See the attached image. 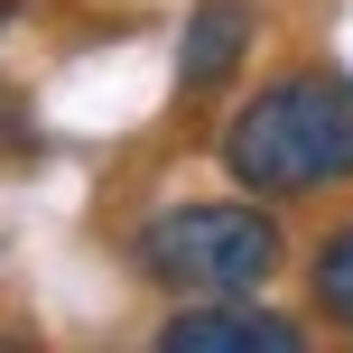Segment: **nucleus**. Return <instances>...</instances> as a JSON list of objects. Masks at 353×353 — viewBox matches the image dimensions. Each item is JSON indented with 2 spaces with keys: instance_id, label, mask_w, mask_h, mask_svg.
Returning <instances> with one entry per match:
<instances>
[{
  "instance_id": "nucleus-1",
  "label": "nucleus",
  "mask_w": 353,
  "mask_h": 353,
  "mask_svg": "<svg viewBox=\"0 0 353 353\" xmlns=\"http://www.w3.org/2000/svg\"><path fill=\"white\" fill-rule=\"evenodd\" d=\"M223 168L251 195H316L353 176V74H279L223 121Z\"/></svg>"
},
{
  "instance_id": "nucleus-2",
  "label": "nucleus",
  "mask_w": 353,
  "mask_h": 353,
  "mask_svg": "<svg viewBox=\"0 0 353 353\" xmlns=\"http://www.w3.org/2000/svg\"><path fill=\"white\" fill-rule=\"evenodd\" d=\"M140 270L168 298H261L279 279V223L242 195H186L140 223Z\"/></svg>"
},
{
  "instance_id": "nucleus-3",
  "label": "nucleus",
  "mask_w": 353,
  "mask_h": 353,
  "mask_svg": "<svg viewBox=\"0 0 353 353\" xmlns=\"http://www.w3.org/2000/svg\"><path fill=\"white\" fill-rule=\"evenodd\" d=\"M307 325L298 316H270L261 298H186L159 325V353H298Z\"/></svg>"
},
{
  "instance_id": "nucleus-4",
  "label": "nucleus",
  "mask_w": 353,
  "mask_h": 353,
  "mask_svg": "<svg viewBox=\"0 0 353 353\" xmlns=\"http://www.w3.org/2000/svg\"><path fill=\"white\" fill-rule=\"evenodd\" d=\"M242 47H251V10L242 0H205V10L186 19V37H176V84L186 93L223 84V74L242 65Z\"/></svg>"
},
{
  "instance_id": "nucleus-5",
  "label": "nucleus",
  "mask_w": 353,
  "mask_h": 353,
  "mask_svg": "<svg viewBox=\"0 0 353 353\" xmlns=\"http://www.w3.org/2000/svg\"><path fill=\"white\" fill-rule=\"evenodd\" d=\"M307 298H316L325 325H344V335H353V223H335L316 251H307Z\"/></svg>"
}]
</instances>
